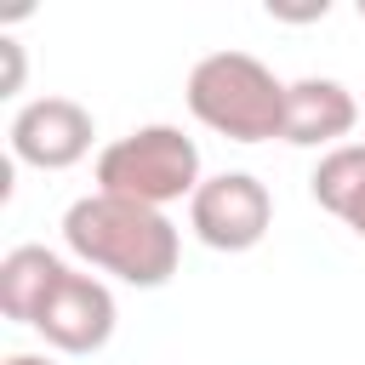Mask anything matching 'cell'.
Returning a JSON list of instances; mask_svg holds the SVG:
<instances>
[{
  "mask_svg": "<svg viewBox=\"0 0 365 365\" xmlns=\"http://www.w3.org/2000/svg\"><path fill=\"white\" fill-rule=\"evenodd\" d=\"M63 245L86 268H97L120 285H137V291H160L182 257V234L165 211L137 205V200H114L97 188L63 211Z\"/></svg>",
  "mask_w": 365,
  "mask_h": 365,
  "instance_id": "6da1fadb",
  "label": "cell"
},
{
  "mask_svg": "<svg viewBox=\"0 0 365 365\" xmlns=\"http://www.w3.org/2000/svg\"><path fill=\"white\" fill-rule=\"evenodd\" d=\"M285 86L251 51H205L188 68V114L228 143H268L285 131Z\"/></svg>",
  "mask_w": 365,
  "mask_h": 365,
  "instance_id": "7a4b0ae2",
  "label": "cell"
},
{
  "mask_svg": "<svg viewBox=\"0 0 365 365\" xmlns=\"http://www.w3.org/2000/svg\"><path fill=\"white\" fill-rule=\"evenodd\" d=\"M91 177H97V194L137 200V205H154V211H165L171 200H194V188L205 182L200 177V143L182 125H165V120L114 137L97 154Z\"/></svg>",
  "mask_w": 365,
  "mask_h": 365,
  "instance_id": "3957f363",
  "label": "cell"
},
{
  "mask_svg": "<svg viewBox=\"0 0 365 365\" xmlns=\"http://www.w3.org/2000/svg\"><path fill=\"white\" fill-rule=\"evenodd\" d=\"M188 228L211 251H251L274 228V194L251 171H217L188 200Z\"/></svg>",
  "mask_w": 365,
  "mask_h": 365,
  "instance_id": "277c9868",
  "label": "cell"
},
{
  "mask_svg": "<svg viewBox=\"0 0 365 365\" xmlns=\"http://www.w3.org/2000/svg\"><path fill=\"white\" fill-rule=\"evenodd\" d=\"M91 137H97V120L86 103L74 97H29L17 114H11V160L17 165H34V171H68L91 154Z\"/></svg>",
  "mask_w": 365,
  "mask_h": 365,
  "instance_id": "5b68a950",
  "label": "cell"
},
{
  "mask_svg": "<svg viewBox=\"0 0 365 365\" xmlns=\"http://www.w3.org/2000/svg\"><path fill=\"white\" fill-rule=\"evenodd\" d=\"M114 319H120V308H114L108 279H103V274L68 268L63 285L51 291V302L40 308L34 331H40L46 348H57V354H97V348H108Z\"/></svg>",
  "mask_w": 365,
  "mask_h": 365,
  "instance_id": "8992f818",
  "label": "cell"
},
{
  "mask_svg": "<svg viewBox=\"0 0 365 365\" xmlns=\"http://www.w3.org/2000/svg\"><path fill=\"white\" fill-rule=\"evenodd\" d=\"M354 125H359V103H354V91H348L342 80H331V74H302V80L285 86V131H279V143L331 154V148L348 143Z\"/></svg>",
  "mask_w": 365,
  "mask_h": 365,
  "instance_id": "52a82bcc",
  "label": "cell"
},
{
  "mask_svg": "<svg viewBox=\"0 0 365 365\" xmlns=\"http://www.w3.org/2000/svg\"><path fill=\"white\" fill-rule=\"evenodd\" d=\"M68 262L46 245H11L0 257V314L17 319V325H34L40 308L51 302V291L63 285Z\"/></svg>",
  "mask_w": 365,
  "mask_h": 365,
  "instance_id": "ba28073f",
  "label": "cell"
},
{
  "mask_svg": "<svg viewBox=\"0 0 365 365\" xmlns=\"http://www.w3.org/2000/svg\"><path fill=\"white\" fill-rule=\"evenodd\" d=\"M308 194H314L331 217L348 222V211L365 200V143H342V148L319 154V165H314V177H308Z\"/></svg>",
  "mask_w": 365,
  "mask_h": 365,
  "instance_id": "9c48e42d",
  "label": "cell"
},
{
  "mask_svg": "<svg viewBox=\"0 0 365 365\" xmlns=\"http://www.w3.org/2000/svg\"><path fill=\"white\" fill-rule=\"evenodd\" d=\"M0 51H6V97H17L23 91V46L11 34H0Z\"/></svg>",
  "mask_w": 365,
  "mask_h": 365,
  "instance_id": "30bf717a",
  "label": "cell"
},
{
  "mask_svg": "<svg viewBox=\"0 0 365 365\" xmlns=\"http://www.w3.org/2000/svg\"><path fill=\"white\" fill-rule=\"evenodd\" d=\"M6 365H57V359H46V354H6Z\"/></svg>",
  "mask_w": 365,
  "mask_h": 365,
  "instance_id": "8fae6325",
  "label": "cell"
},
{
  "mask_svg": "<svg viewBox=\"0 0 365 365\" xmlns=\"http://www.w3.org/2000/svg\"><path fill=\"white\" fill-rule=\"evenodd\" d=\"M348 228H354V234H359V240H365V200H359V205H354V211H348Z\"/></svg>",
  "mask_w": 365,
  "mask_h": 365,
  "instance_id": "7c38bea8",
  "label": "cell"
},
{
  "mask_svg": "<svg viewBox=\"0 0 365 365\" xmlns=\"http://www.w3.org/2000/svg\"><path fill=\"white\" fill-rule=\"evenodd\" d=\"M359 23H365V0H359Z\"/></svg>",
  "mask_w": 365,
  "mask_h": 365,
  "instance_id": "4fadbf2b",
  "label": "cell"
}]
</instances>
